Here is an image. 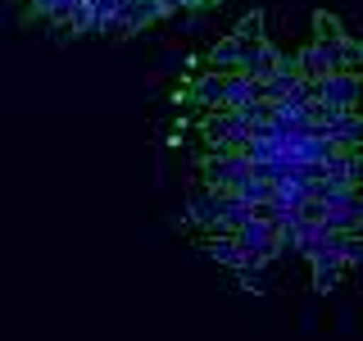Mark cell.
I'll return each mask as SVG.
<instances>
[{"label":"cell","instance_id":"6da1fadb","mask_svg":"<svg viewBox=\"0 0 363 341\" xmlns=\"http://www.w3.org/2000/svg\"><path fill=\"white\" fill-rule=\"evenodd\" d=\"M250 173V159L241 151H209L200 159V182L213 191H236V182Z\"/></svg>","mask_w":363,"mask_h":341},{"label":"cell","instance_id":"7a4b0ae2","mask_svg":"<svg viewBox=\"0 0 363 341\" xmlns=\"http://www.w3.org/2000/svg\"><path fill=\"white\" fill-rule=\"evenodd\" d=\"M318 100H323L327 109L345 114V109H363V73H327L318 77Z\"/></svg>","mask_w":363,"mask_h":341},{"label":"cell","instance_id":"3957f363","mask_svg":"<svg viewBox=\"0 0 363 341\" xmlns=\"http://www.w3.org/2000/svg\"><path fill=\"white\" fill-rule=\"evenodd\" d=\"M218 210H223V205H218V191H213V187H204V182L191 187V196H186L191 227H200L204 237H213V232H218Z\"/></svg>","mask_w":363,"mask_h":341},{"label":"cell","instance_id":"277c9868","mask_svg":"<svg viewBox=\"0 0 363 341\" xmlns=\"http://www.w3.org/2000/svg\"><path fill=\"white\" fill-rule=\"evenodd\" d=\"M327 136V141L336 146V151H363V109H345V114H336L332 123H323L318 128Z\"/></svg>","mask_w":363,"mask_h":341},{"label":"cell","instance_id":"5b68a950","mask_svg":"<svg viewBox=\"0 0 363 341\" xmlns=\"http://www.w3.org/2000/svg\"><path fill=\"white\" fill-rule=\"evenodd\" d=\"M323 178H332V182H340L345 191L363 196V151H336V155L323 164Z\"/></svg>","mask_w":363,"mask_h":341},{"label":"cell","instance_id":"8992f818","mask_svg":"<svg viewBox=\"0 0 363 341\" xmlns=\"http://www.w3.org/2000/svg\"><path fill=\"white\" fill-rule=\"evenodd\" d=\"M295 68H300V77H327L336 73V45H323V41H309L300 55H295Z\"/></svg>","mask_w":363,"mask_h":341},{"label":"cell","instance_id":"52a82bcc","mask_svg":"<svg viewBox=\"0 0 363 341\" xmlns=\"http://www.w3.org/2000/svg\"><path fill=\"white\" fill-rule=\"evenodd\" d=\"M309 273H313L318 291H332L340 282V273H345V259H340L336 250H318V255H309Z\"/></svg>","mask_w":363,"mask_h":341},{"label":"cell","instance_id":"ba28073f","mask_svg":"<svg viewBox=\"0 0 363 341\" xmlns=\"http://www.w3.org/2000/svg\"><path fill=\"white\" fill-rule=\"evenodd\" d=\"M323 246L336 250V255L345 259V269L363 264V232H327V227H323Z\"/></svg>","mask_w":363,"mask_h":341},{"label":"cell","instance_id":"9c48e42d","mask_svg":"<svg viewBox=\"0 0 363 341\" xmlns=\"http://www.w3.org/2000/svg\"><path fill=\"white\" fill-rule=\"evenodd\" d=\"M318 223H323L327 232H359V196H350V200L332 205V210H327Z\"/></svg>","mask_w":363,"mask_h":341},{"label":"cell","instance_id":"30bf717a","mask_svg":"<svg viewBox=\"0 0 363 341\" xmlns=\"http://www.w3.org/2000/svg\"><path fill=\"white\" fill-rule=\"evenodd\" d=\"M236 64H241V41L227 37V41H218L209 55H204L200 68H209V73H236Z\"/></svg>","mask_w":363,"mask_h":341},{"label":"cell","instance_id":"8fae6325","mask_svg":"<svg viewBox=\"0 0 363 341\" xmlns=\"http://www.w3.org/2000/svg\"><path fill=\"white\" fill-rule=\"evenodd\" d=\"M204 255H209V259H218V264H227V269H236V264H241V246H236L232 242V237H209V242H204Z\"/></svg>","mask_w":363,"mask_h":341},{"label":"cell","instance_id":"7c38bea8","mask_svg":"<svg viewBox=\"0 0 363 341\" xmlns=\"http://www.w3.org/2000/svg\"><path fill=\"white\" fill-rule=\"evenodd\" d=\"M336 68H340V73H363V41L340 37V45H336Z\"/></svg>","mask_w":363,"mask_h":341},{"label":"cell","instance_id":"4fadbf2b","mask_svg":"<svg viewBox=\"0 0 363 341\" xmlns=\"http://www.w3.org/2000/svg\"><path fill=\"white\" fill-rule=\"evenodd\" d=\"M272 187H277V182H264V178L245 173L241 182H236V196L250 200V205H264V200H272Z\"/></svg>","mask_w":363,"mask_h":341},{"label":"cell","instance_id":"5bb4252c","mask_svg":"<svg viewBox=\"0 0 363 341\" xmlns=\"http://www.w3.org/2000/svg\"><path fill=\"white\" fill-rule=\"evenodd\" d=\"M313 32H318L313 41H323V45H340V37H345V32H340V23H336L332 14H313Z\"/></svg>","mask_w":363,"mask_h":341},{"label":"cell","instance_id":"9a60e30c","mask_svg":"<svg viewBox=\"0 0 363 341\" xmlns=\"http://www.w3.org/2000/svg\"><path fill=\"white\" fill-rule=\"evenodd\" d=\"M236 37H264V14H259V9L245 14L241 23H236Z\"/></svg>","mask_w":363,"mask_h":341},{"label":"cell","instance_id":"2e32d148","mask_svg":"<svg viewBox=\"0 0 363 341\" xmlns=\"http://www.w3.org/2000/svg\"><path fill=\"white\" fill-rule=\"evenodd\" d=\"M359 232H363V196H359Z\"/></svg>","mask_w":363,"mask_h":341}]
</instances>
